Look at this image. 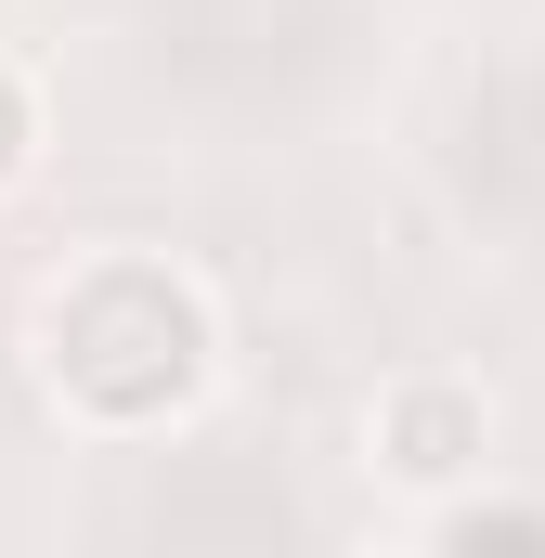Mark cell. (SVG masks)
Listing matches in <instances>:
<instances>
[{
    "label": "cell",
    "instance_id": "cell-1",
    "mask_svg": "<svg viewBox=\"0 0 545 558\" xmlns=\"http://www.w3.org/2000/svg\"><path fill=\"white\" fill-rule=\"evenodd\" d=\"M221 286L169 247H78L26 299V364L92 441H156L221 390Z\"/></svg>",
    "mask_w": 545,
    "mask_h": 558
},
{
    "label": "cell",
    "instance_id": "cell-2",
    "mask_svg": "<svg viewBox=\"0 0 545 558\" xmlns=\"http://www.w3.org/2000/svg\"><path fill=\"white\" fill-rule=\"evenodd\" d=\"M364 454H377L390 481H468V468L494 454V403H481V377H455V364H403V377L364 403Z\"/></svg>",
    "mask_w": 545,
    "mask_h": 558
},
{
    "label": "cell",
    "instance_id": "cell-3",
    "mask_svg": "<svg viewBox=\"0 0 545 558\" xmlns=\"http://www.w3.org/2000/svg\"><path fill=\"white\" fill-rule=\"evenodd\" d=\"M26 169H39V78L0 52V195H13Z\"/></svg>",
    "mask_w": 545,
    "mask_h": 558
},
{
    "label": "cell",
    "instance_id": "cell-4",
    "mask_svg": "<svg viewBox=\"0 0 545 558\" xmlns=\"http://www.w3.org/2000/svg\"><path fill=\"white\" fill-rule=\"evenodd\" d=\"M428 546H545V507H441Z\"/></svg>",
    "mask_w": 545,
    "mask_h": 558
}]
</instances>
